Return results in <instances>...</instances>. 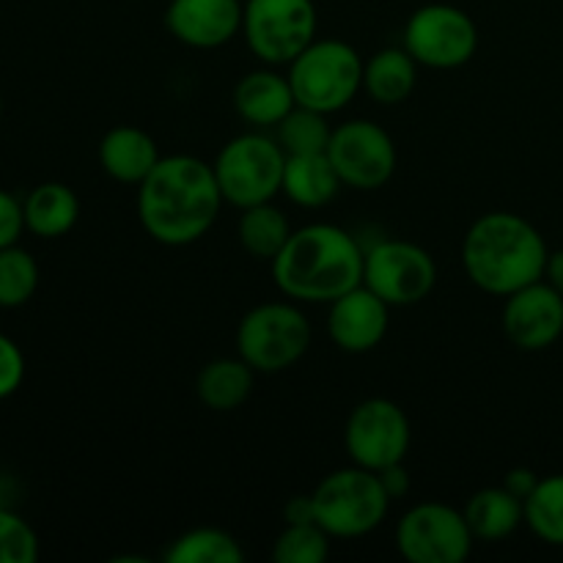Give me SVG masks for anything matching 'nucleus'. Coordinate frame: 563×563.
Masks as SVG:
<instances>
[{
    "label": "nucleus",
    "mask_w": 563,
    "mask_h": 563,
    "mask_svg": "<svg viewBox=\"0 0 563 563\" xmlns=\"http://www.w3.org/2000/svg\"><path fill=\"white\" fill-rule=\"evenodd\" d=\"M225 198L214 168L190 154L163 157L137 185V218L154 242L185 247L209 234Z\"/></svg>",
    "instance_id": "nucleus-1"
},
{
    "label": "nucleus",
    "mask_w": 563,
    "mask_h": 563,
    "mask_svg": "<svg viewBox=\"0 0 563 563\" xmlns=\"http://www.w3.org/2000/svg\"><path fill=\"white\" fill-rule=\"evenodd\" d=\"M363 247L346 229L308 223L273 258L278 291L297 302H333L363 284Z\"/></svg>",
    "instance_id": "nucleus-2"
},
{
    "label": "nucleus",
    "mask_w": 563,
    "mask_h": 563,
    "mask_svg": "<svg viewBox=\"0 0 563 563\" xmlns=\"http://www.w3.org/2000/svg\"><path fill=\"white\" fill-rule=\"evenodd\" d=\"M548 258V242L537 225L515 212L482 214L462 242L467 278L495 297H509L542 280Z\"/></svg>",
    "instance_id": "nucleus-3"
},
{
    "label": "nucleus",
    "mask_w": 563,
    "mask_h": 563,
    "mask_svg": "<svg viewBox=\"0 0 563 563\" xmlns=\"http://www.w3.org/2000/svg\"><path fill=\"white\" fill-rule=\"evenodd\" d=\"M363 64L366 60L352 44L341 38H313L291 60L286 77L297 104L330 115L344 110L363 88Z\"/></svg>",
    "instance_id": "nucleus-4"
},
{
    "label": "nucleus",
    "mask_w": 563,
    "mask_h": 563,
    "mask_svg": "<svg viewBox=\"0 0 563 563\" xmlns=\"http://www.w3.org/2000/svg\"><path fill=\"white\" fill-rule=\"evenodd\" d=\"M311 498L317 522L333 539H361L377 531L390 506L377 473L361 465L324 476Z\"/></svg>",
    "instance_id": "nucleus-5"
},
{
    "label": "nucleus",
    "mask_w": 563,
    "mask_h": 563,
    "mask_svg": "<svg viewBox=\"0 0 563 563\" xmlns=\"http://www.w3.org/2000/svg\"><path fill=\"white\" fill-rule=\"evenodd\" d=\"M212 168L225 203L247 209L273 201L284 190L286 152L273 137L245 132L220 148Z\"/></svg>",
    "instance_id": "nucleus-6"
},
{
    "label": "nucleus",
    "mask_w": 563,
    "mask_h": 563,
    "mask_svg": "<svg viewBox=\"0 0 563 563\" xmlns=\"http://www.w3.org/2000/svg\"><path fill=\"white\" fill-rule=\"evenodd\" d=\"M311 346V324L291 302H262L242 317L236 352L262 374H278L302 361Z\"/></svg>",
    "instance_id": "nucleus-7"
},
{
    "label": "nucleus",
    "mask_w": 563,
    "mask_h": 563,
    "mask_svg": "<svg viewBox=\"0 0 563 563\" xmlns=\"http://www.w3.org/2000/svg\"><path fill=\"white\" fill-rule=\"evenodd\" d=\"M242 36L256 58L289 66L317 38L313 0H245Z\"/></svg>",
    "instance_id": "nucleus-8"
},
{
    "label": "nucleus",
    "mask_w": 563,
    "mask_h": 563,
    "mask_svg": "<svg viewBox=\"0 0 563 563\" xmlns=\"http://www.w3.org/2000/svg\"><path fill=\"white\" fill-rule=\"evenodd\" d=\"M438 284V264L421 245L407 240H383L363 253V286L383 297L390 308L427 300Z\"/></svg>",
    "instance_id": "nucleus-9"
},
{
    "label": "nucleus",
    "mask_w": 563,
    "mask_h": 563,
    "mask_svg": "<svg viewBox=\"0 0 563 563\" xmlns=\"http://www.w3.org/2000/svg\"><path fill=\"white\" fill-rule=\"evenodd\" d=\"M405 49L429 69H460L476 55L478 27L451 3H427L405 25Z\"/></svg>",
    "instance_id": "nucleus-10"
},
{
    "label": "nucleus",
    "mask_w": 563,
    "mask_h": 563,
    "mask_svg": "<svg viewBox=\"0 0 563 563\" xmlns=\"http://www.w3.org/2000/svg\"><path fill=\"white\" fill-rule=\"evenodd\" d=\"M473 542L465 511L438 500L416 504L396 526V548L410 563H462Z\"/></svg>",
    "instance_id": "nucleus-11"
},
{
    "label": "nucleus",
    "mask_w": 563,
    "mask_h": 563,
    "mask_svg": "<svg viewBox=\"0 0 563 563\" xmlns=\"http://www.w3.org/2000/svg\"><path fill=\"white\" fill-rule=\"evenodd\" d=\"M410 421L407 412L396 401L374 396L361 401L350 412L344 427L346 454L355 465L366 471H383V467L405 462L410 451Z\"/></svg>",
    "instance_id": "nucleus-12"
},
{
    "label": "nucleus",
    "mask_w": 563,
    "mask_h": 563,
    "mask_svg": "<svg viewBox=\"0 0 563 563\" xmlns=\"http://www.w3.org/2000/svg\"><path fill=\"white\" fill-rule=\"evenodd\" d=\"M328 157L344 185L355 190H379L396 170V143L374 121L352 119L333 130Z\"/></svg>",
    "instance_id": "nucleus-13"
},
{
    "label": "nucleus",
    "mask_w": 563,
    "mask_h": 563,
    "mask_svg": "<svg viewBox=\"0 0 563 563\" xmlns=\"http://www.w3.org/2000/svg\"><path fill=\"white\" fill-rule=\"evenodd\" d=\"M504 300V333L517 350H550L563 335V295L544 278Z\"/></svg>",
    "instance_id": "nucleus-14"
},
{
    "label": "nucleus",
    "mask_w": 563,
    "mask_h": 563,
    "mask_svg": "<svg viewBox=\"0 0 563 563\" xmlns=\"http://www.w3.org/2000/svg\"><path fill=\"white\" fill-rule=\"evenodd\" d=\"M242 0H170L165 27L192 49H218L242 31Z\"/></svg>",
    "instance_id": "nucleus-15"
},
{
    "label": "nucleus",
    "mask_w": 563,
    "mask_h": 563,
    "mask_svg": "<svg viewBox=\"0 0 563 563\" xmlns=\"http://www.w3.org/2000/svg\"><path fill=\"white\" fill-rule=\"evenodd\" d=\"M388 322L390 306L363 284L330 302L328 333L333 344L350 355H363L383 344Z\"/></svg>",
    "instance_id": "nucleus-16"
},
{
    "label": "nucleus",
    "mask_w": 563,
    "mask_h": 563,
    "mask_svg": "<svg viewBox=\"0 0 563 563\" xmlns=\"http://www.w3.org/2000/svg\"><path fill=\"white\" fill-rule=\"evenodd\" d=\"M97 157L110 179L119 181V185L135 187L141 185V181L152 174L154 165L163 159L159 157L157 141H154L146 130L132 124H121L104 132V137L99 141Z\"/></svg>",
    "instance_id": "nucleus-17"
},
{
    "label": "nucleus",
    "mask_w": 563,
    "mask_h": 563,
    "mask_svg": "<svg viewBox=\"0 0 563 563\" xmlns=\"http://www.w3.org/2000/svg\"><path fill=\"white\" fill-rule=\"evenodd\" d=\"M295 104L289 77L275 69L247 71L234 88L236 113L253 126H278Z\"/></svg>",
    "instance_id": "nucleus-18"
},
{
    "label": "nucleus",
    "mask_w": 563,
    "mask_h": 563,
    "mask_svg": "<svg viewBox=\"0 0 563 563\" xmlns=\"http://www.w3.org/2000/svg\"><path fill=\"white\" fill-rule=\"evenodd\" d=\"M25 231L38 240H60L80 218V198L64 181H42L22 201Z\"/></svg>",
    "instance_id": "nucleus-19"
},
{
    "label": "nucleus",
    "mask_w": 563,
    "mask_h": 563,
    "mask_svg": "<svg viewBox=\"0 0 563 563\" xmlns=\"http://www.w3.org/2000/svg\"><path fill=\"white\" fill-rule=\"evenodd\" d=\"M341 176L328 154H291L284 168V192L306 209L328 207L341 190Z\"/></svg>",
    "instance_id": "nucleus-20"
},
{
    "label": "nucleus",
    "mask_w": 563,
    "mask_h": 563,
    "mask_svg": "<svg viewBox=\"0 0 563 563\" xmlns=\"http://www.w3.org/2000/svg\"><path fill=\"white\" fill-rule=\"evenodd\" d=\"M465 520L478 542H504L526 522V504L511 495L504 484L478 489L467 500Z\"/></svg>",
    "instance_id": "nucleus-21"
},
{
    "label": "nucleus",
    "mask_w": 563,
    "mask_h": 563,
    "mask_svg": "<svg viewBox=\"0 0 563 563\" xmlns=\"http://www.w3.org/2000/svg\"><path fill=\"white\" fill-rule=\"evenodd\" d=\"M418 82V60L405 47H385L363 64V88L377 104H401Z\"/></svg>",
    "instance_id": "nucleus-22"
},
{
    "label": "nucleus",
    "mask_w": 563,
    "mask_h": 563,
    "mask_svg": "<svg viewBox=\"0 0 563 563\" xmlns=\"http://www.w3.org/2000/svg\"><path fill=\"white\" fill-rule=\"evenodd\" d=\"M253 372L242 357H214L198 372L196 394L203 407L214 412H231L247 401L253 390Z\"/></svg>",
    "instance_id": "nucleus-23"
},
{
    "label": "nucleus",
    "mask_w": 563,
    "mask_h": 563,
    "mask_svg": "<svg viewBox=\"0 0 563 563\" xmlns=\"http://www.w3.org/2000/svg\"><path fill=\"white\" fill-rule=\"evenodd\" d=\"M289 236V220H286V214L278 207H273V201L242 209L240 223H236V240L253 258L273 262Z\"/></svg>",
    "instance_id": "nucleus-24"
},
{
    "label": "nucleus",
    "mask_w": 563,
    "mask_h": 563,
    "mask_svg": "<svg viewBox=\"0 0 563 563\" xmlns=\"http://www.w3.org/2000/svg\"><path fill=\"white\" fill-rule=\"evenodd\" d=\"M168 563H242L245 550L223 528H192L174 539L165 553Z\"/></svg>",
    "instance_id": "nucleus-25"
},
{
    "label": "nucleus",
    "mask_w": 563,
    "mask_h": 563,
    "mask_svg": "<svg viewBox=\"0 0 563 563\" xmlns=\"http://www.w3.org/2000/svg\"><path fill=\"white\" fill-rule=\"evenodd\" d=\"M526 526L544 544L563 548V473L539 478L526 500Z\"/></svg>",
    "instance_id": "nucleus-26"
},
{
    "label": "nucleus",
    "mask_w": 563,
    "mask_h": 563,
    "mask_svg": "<svg viewBox=\"0 0 563 563\" xmlns=\"http://www.w3.org/2000/svg\"><path fill=\"white\" fill-rule=\"evenodd\" d=\"M330 137H333V126H330L328 113L295 104L278 124L275 141L280 143L286 157H291V154H328Z\"/></svg>",
    "instance_id": "nucleus-27"
},
{
    "label": "nucleus",
    "mask_w": 563,
    "mask_h": 563,
    "mask_svg": "<svg viewBox=\"0 0 563 563\" xmlns=\"http://www.w3.org/2000/svg\"><path fill=\"white\" fill-rule=\"evenodd\" d=\"M38 289V264L25 247L0 251V308H22Z\"/></svg>",
    "instance_id": "nucleus-28"
},
{
    "label": "nucleus",
    "mask_w": 563,
    "mask_h": 563,
    "mask_svg": "<svg viewBox=\"0 0 563 563\" xmlns=\"http://www.w3.org/2000/svg\"><path fill=\"white\" fill-rule=\"evenodd\" d=\"M330 533L319 522L286 526L273 544L275 563H322L330 555Z\"/></svg>",
    "instance_id": "nucleus-29"
},
{
    "label": "nucleus",
    "mask_w": 563,
    "mask_h": 563,
    "mask_svg": "<svg viewBox=\"0 0 563 563\" xmlns=\"http://www.w3.org/2000/svg\"><path fill=\"white\" fill-rule=\"evenodd\" d=\"M36 559V531L20 515L0 509V563H33Z\"/></svg>",
    "instance_id": "nucleus-30"
},
{
    "label": "nucleus",
    "mask_w": 563,
    "mask_h": 563,
    "mask_svg": "<svg viewBox=\"0 0 563 563\" xmlns=\"http://www.w3.org/2000/svg\"><path fill=\"white\" fill-rule=\"evenodd\" d=\"M25 379V355L14 339L0 333V401L14 396Z\"/></svg>",
    "instance_id": "nucleus-31"
},
{
    "label": "nucleus",
    "mask_w": 563,
    "mask_h": 563,
    "mask_svg": "<svg viewBox=\"0 0 563 563\" xmlns=\"http://www.w3.org/2000/svg\"><path fill=\"white\" fill-rule=\"evenodd\" d=\"M25 231V214H22V203L11 196L9 190L0 187V251L9 245H16Z\"/></svg>",
    "instance_id": "nucleus-32"
},
{
    "label": "nucleus",
    "mask_w": 563,
    "mask_h": 563,
    "mask_svg": "<svg viewBox=\"0 0 563 563\" xmlns=\"http://www.w3.org/2000/svg\"><path fill=\"white\" fill-rule=\"evenodd\" d=\"M379 476V484H383V489L388 493L390 500H401L407 493H410V473H407L405 462H396V465H388L383 467V471H377Z\"/></svg>",
    "instance_id": "nucleus-33"
},
{
    "label": "nucleus",
    "mask_w": 563,
    "mask_h": 563,
    "mask_svg": "<svg viewBox=\"0 0 563 563\" xmlns=\"http://www.w3.org/2000/svg\"><path fill=\"white\" fill-rule=\"evenodd\" d=\"M537 484H539V476L531 471V467H515V471L506 473V478H504V487L509 489L511 495H517L522 504H526L528 495L537 489Z\"/></svg>",
    "instance_id": "nucleus-34"
},
{
    "label": "nucleus",
    "mask_w": 563,
    "mask_h": 563,
    "mask_svg": "<svg viewBox=\"0 0 563 563\" xmlns=\"http://www.w3.org/2000/svg\"><path fill=\"white\" fill-rule=\"evenodd\" d=\"M284 522H286V526H302V522H317V515H313V498H311V495H295V498L286 500Z\"/></svg>",
    "instance_id": "nucleus-35"
},
{
    "label": "nucleus",
    "mask_w": 563,
    "mask_h": 563,
    "mask_svg": "<svg viewBox=\"0 0 563 563\" xmlns=\"http://www.w3.org/2000/svg\"><path fill=\"white\" fill-rule=\"evenodd\" d=\"M544 280H548L553 289H559L563 295V247L553 251L548 258V269H544Z\"/></svg>",
    "instance_id": "nucleus-36"
},
{
    "label": "nucleus",
    "mask_w": 563,
    "mask_h": 563,
    "mask_svg": "<svg viewBox=\"0 0 563 563\" xmlns=\"http://www.w3.org/2000/svg\"><path fill=\"white\" fill-rule=\"evenodd\" d=\"M0 115H3V97H0Z\"/></svg>",
    "instance_id": "nucleus-37"
}]
</instances>
